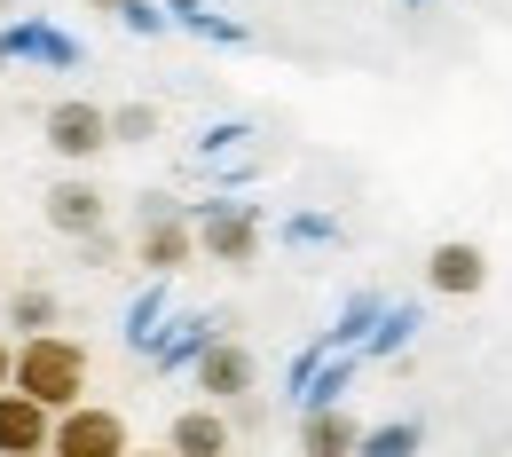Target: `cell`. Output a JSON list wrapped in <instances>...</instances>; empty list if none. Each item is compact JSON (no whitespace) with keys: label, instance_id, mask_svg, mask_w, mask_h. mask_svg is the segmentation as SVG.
Wrapping results in <instances>:
<instances>
[{"label":"cell","instance_id":"obj_3","mask_svg":"<svg viewBox=\"0 0 512 457\" xmlns=\"http://www.w3.org/2000/svg\"><path fill=\"white\" fill-rule=\"evenodd\" d=\"M40 142H48L64 166H95L103 150H119V142H111V111H103L95 95H56V103L40 111Z\"/></svg>","mask_w":512,"mask_h":457},{"label":"cell","instance_id":"obj_17","mask_svg":"<svg viewBox=\"0 0 512 457\" xmlns=\"http://www.w3.org/2000/svg\"><path fill=\"white\" fill-rule=\"evenodd\" d=\"M87 8H95V16H127L134 0H87Z\"/></svg>","mask_w":512,"mask_h":457},{"label":"cell","instance_id":"obj_11","mask_svg":"<svg viewBox=\"0 0 512 457\" xmlns=\"http://www.w3.org/2000/svg\"><path fill=\"white\" fill-rule=\"evenodd\" d=\"M300 450H308V457H347V450H363V426H355L347 410L316 402V410L300 418Z\"/></svg>","mask_w":512,"mask_h":457},{"label":"cell","instance_id":"obj_7","mask_svg":"<svg viewBox=\"0 0 512 457\" xmlns=\"http://www.w3.org/2000/svg\"><path fill=\"white\" fill-rule=\"evenodd\" d=\"M40 213H48V229H56V237H87V229H103V221H111V197H103L95 174H79V166H71L64 182H48Z\"/></svg>","mask_w":512,"mask_h":457},{"label":"cell","instance_id":"obj_2","mask_svg":"<svg viewBox=\"0 0 512 457\" xmlns=\"http://www.w3.org/2000/svg\"><path fill=\"white\" fill-rule=\"evenodd\" d=\"M197 261V213L182 197L150 190L142 197V221H134V268L142 276H182Z\"/></svg>","mask_w":512,"mask_h":457},{"label":"cell","instance_id":"obj_16","mask_svg":"<svg viewBox=\"0 0 512 457\" xmlns=\"http://www.w3.org/2000/svg\"><path fill=\"white\" fill-rule=\"evenodd\" d=\"M0 387H16V339H0Z\"/></svg>","mask_w":512,"mask_h":457},{"label":"cell","instance_id":"obj_1","mask_svg":"<svg viewBox=\"0 0 512 457\" xmlns=\"http://www.w3.org/2000/svg\"><path fill=\"white\" fill-rule=\"evenodd\" d=\"M87 379H95V363H87V347H79L71 331H24V339H16V387L40 394L48 410L87 402Z\"/></svg>","mask_w":512,"mask_h":457},{"label":"cell","instance_id":"obj_10","mask_svg":"<svg viewBox=\"0 0 512 457\" xmlns=\"http://www.w3.org/2000/svg\"><path fill=\"white\" fill-rule=\"evenodd\" d=\"M166 442L182 457H221L229 442H237V418L221 410V402H197V410H182L174 426H166Z\"/></svg>","mask_w":512,"mask_h":457},{"label":"cell","instance_id":"obj_15","mask_svg":"<svg viewBox=\"0 0 512 457\" xmlns=\"http://www.w3.org/2000/svg\"><path fill=\"white\" fill-rule=\"evenodd\" d=\"M418 426H386V434H363V450H410Z\"/></svg>","mask_w":512,"mask_h":457},{"label":"cell","instance_id":"obj_18","mask_svg":"<svg viewBox=\"0 0 512 457\" xmlns=\"http://www.w3.org/2000/svg\"><path fill=\"white\" fill-rule=\"evenodd\" d=\"M0 8H8V0H0Z\"/></svg>","mask_w":512,"mask_h":457},{"label":"cell","instance_id":"obj_8","mask_svg":"<svg viewBox=\"0 0 512 457\" xmlns=\"http://www.w3.org/2000/svg\"><path fill=\"white\" fill-rule=\"evenodd\" d=\"M190 379H197V394H205V402H237V394L260 387V363H253V347H245V339H205Z\"/></svg>","mask_w":512,"mask_h":457},{"label":"cell","instance_id":"obj_13","mask_svg":"<svg viewBox=\"0 0 512 457\" xmlns=\"http://www.w3.org/2000/svg\"><path fill=\"white\" fill-rule=\"evenodd\" d=\"M71 253H79V268H95V276H111L119 261L134 268V245H119V237H111V221H103V229H87V237H71Z\"/></svg>","mask_w":512,"mask_h":457},{"label":"cell","instance_id":"obj_12","mask_svg":"<svg viewBox=\"0 0 512 457\" xmlns=\"http://www.w3.org/2000/svg\"><path fill=\"white\" fill-rule=\"evenodd\" d=\"M64 324V300L48 284H16L8 292V331H56Z\"/></svg>","mask_w":512,"mask_h":457},{"label":"cell","instance_id":"obj_5","mask_svg":"<svg viewBox=\"0 0 512 457\" xmlns=\"http://www.w3.org/2000/svg\"><path fill=\"white\" fill-rule=\"evenodd\" d=\"M134 426L119 410H103V402H71L56 410V457H127Z\"/></svg>","mask_w":512,"mask_h":457},{"label":"cell","instance_id":"obj_4","mask_svg":"<svg viewBox=\"0 0 512 457\" xmlns=\"http://www.w3.org/2000/svg\"><path fill=\"white\" fill-rule=\"evenodd\" d=\"M197 253L221 268H253L260 261V205H245V197L197 205Z\"/></svg>","mask_w":512,"mask_h":457},{"label":"cell","instance_id":"obj_6","mask_svg":"<svg viewBox=\"0 0 512 457\" xmlns=\"http://www.w3.org/2000/svg\"><path fill=\"white\" fill-rule=\"evenodd\" d=\"M0 457H56V410L24 387H0Z\"/></svg>","mask_w":512,"mask_h":457},{"label":"cell","instance_id":"obj_14","mask_svg":"<svg viewBox=\"0 0 512 457\" xmlns=\"http://www.w3.org/2000/svg\"><path fill=\"white\" fill-rule=\"evenodd\" d=\"M150 134H158V103H119V111H111V142H119V150H127V142H150Z\"/></svg>","mask_w":512,"mask_h":457},{"label":"cell","instance_id":"obj_9","mask_svg":"<svg viewBox=\"0 0 512 457\" xmlns=\"http://www.w3.org/2000/svg\"><path fill=\"white\" fill-rule=\"evenodd\" d=\"M426 284L449 292V300H473V292L489 284V253H481V245H465V237H449V245L426 253Z\"/></svg>","mask_w":512,"mask_h":457}]
</instances>
